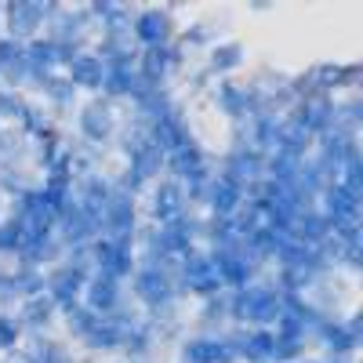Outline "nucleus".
Instances as JSON below:
<instances>
[{
  "label": "nucleus",
  "instance_id": "20",
  "mask_svg": "<svg viewBox=\"0 0 363 363\" xmlns=\"http://www.w3.org/2000/svg\"><path fill=\"white\" fill-rule=\"evenodd\" d=\"M69 84L73 87H102V62H99V55H73L69 58Z\"/></svg>",
  "mask_w": 363,
  "mask_h": 363
},
{
  "label": "nucleus",
  "instance_id": "23",
  "mask_svg": "<svg viewBox=\"0 0 363 363\" xmlns=\"http://www.w3.org/2000/svg\"><path fill=\"white\" fill-rule=\"evenodd\" d=\"M240 62H244V48H240V44H222V48L211 51V69H215V73H229Z\"/></svg>",
  "mask_w": 363,
  "mask_h": 363
},
{
  "label": "nucleus",
  "instance_id": "25",
  "mask_svg": "<svg viewBox=\"0 0 363 363\" xmlns=\"http://www.w3.org/2000/svg\"><path fill=\"white\" fill-rule=\"evenodd\" d=\"M22 359L26 363H66V352L58 349V345H51V342H37Z\"/></svg>",
  "mask_w": 363,
  "mask_h": 363
},
{
  "label": "nucleus",
  "instance_id": "27",
  "mask_svg": "<svg viewBox=\"0 0 363 363\" xmlns=\"http://www.w3.org/2000/svg\"><path fill=\"white\" fill-rule=\"evenodd\" d=\"M124 345H128V356H138V359H142V356L149 352V345H153V330L138 323V327L131 330V335L124 338Z\"/></svg>",
  "mask_w": 363,
  "mask_h": 363
},
{
  "label": "nucleus",
  "instance_id": "21",
  "mask_svg": "<svg viewBox=\"0 0 363 363\" xmlns=\"http://www.w3.org/2000/svg\"><path fill=\"white\" fill-rule=\"evenodd\" d=\"M0 73L8 80H26L29 77V66H26V51L18 40H0Z\"/></svg>",
  "mask_w": 363,
  "mask_h": 363
},
{
  "label": "nucleus",
  "instance_id": "12",
  "mask_svg": "<svg viewBox=\"0 0 363 363\" xmlns=\"http://www.w3.org/2000/svg\"><path fill=\"white\" fill-rule=\"evenodd\" d=\"M211 265H215V272H218V284L233 287V291H244L255 277V262L247 255H215Z\"/></svg>",
  "mask_w": 363,
  "mask_h": 363
},
{
  "label": "nucleus",
  "instance_id": "30",
  "mask_svg": "<svg viewBox=\"0 0 363 363\" xmlns=\"http://www.w3.org/2000/svg\"><path fill=\"white\" fill-rule=\"evenodd\" d=\"M229 313V301L222 298V294H215V298H207V306H203V320L207 323H215V320H222Z\"/></svg>",
  "mask_w": 363,
  "mask_h": 363
},
{
  "label": "nucleus",
  "instance_id": "16",
  "mask_svg": "<svg viewBox=\"0 0 363 363\" xmlns=\"http://www.w3.org/2000/svg\"><path fill=\"white\" fill-rule=\"evenodd\" d=\"M316 335L327 342V349H330V359L327 363H345L352 352H356V345H359V338H352L349 330H345V323H338V320H323L320 327H316Z\"/></svg>",
  "mask_w": 363,
  "mask_h": 363
},
{
  "label": "nucleus",
  "instance_id": "31",
  "mask_svg": "<svg viewBox=\"0 0 363 363\" xmlns=\"http://www.w3.org/2000/svg\"><path fill=\"white\" fill-rule=\"evenodd\" d=\"M18 113H22V99L0 87V116H18Z\"/></svg>",
  "mask_w": 363,
  "mask_h": 363
},
{
  "label": "nucleus",
  "instance_id": "32",
  "mask_svg": "<svg viewBox=\"0 0 363 363\" xmlns=\"http://www.w3.org/2000/svg\"><path fill=\"white\" fill-rule=\"evenodd\" d=\"M306 363H309V359H306Z\"/></svg>",
  "mask_w": 363,
  "mask_h": 363
},
{
  "label": "nucleus",
  "instance_id": "5",
  "mask_svg": "<svg viewBox=\"0 0 363 363\" xmlns=\"http://www.w3.org/2000/svg\"><path fill=\"white\" fill-rule=\"evenodd\" d=\"M323 222H327V229H335V225H356V218H359V196L356 193H349L342 182H330V186L323 189Z\"/></svg>",
  "mask_w": 363,
  "mask_h": 363
},
{
  "label": "nucleus",
  "instance_id": "3",
  "mask_svg": "<svg viewBox=\"0 0 363 363\" xmlns=\"http://www.w3.org/2000/svg\"><path fill=\"white\" fill-rule=\"evenodd\" d=\"M87 284V265H62L58 272L48 277V298L55 309H77L80 306V294Z\"/></svg>",
  "mask_w": 363,
  "mask_h": 363
},
{
  "label": "nucleus",
  "instance_id": "15",
  "mask_svg": "<svg viewBox=\"0 0 363 363\" xmlns=\"http://www.w3.org/2000/svg\"><path fill=\"white\" fill-rule=\"evenodd\" d=\"M182 211H186V193H182V186L174 178H164L153 189V218L160 225H167V222L182 218Z\"/></svg>",
  "mask_w": 363,
  "mask_h": 363
},
{
  "label": "nucleus",
  "instance_id": "22",
  "mask_svg": "<svg viewBox=\"0 0 363 363\" xmlns=\"http://www.w3.org/2000/svg\"><path fill=\"white\" fill-rule=\"evenodd\" d=\"M55 316V306H51V298L48 294H37V298H26V306H22V323L29 330H40L48 327Z\"/></svg>",
  "mask_w": 363,
  "mask_h": 363
},
{
  "label": "nucleus",
  "instance_id": "6",
  "mask_svg": "<svg viewBox=\"0 0 363 363\" xmlns=\"http://www.w3.org/2000/svg\"><path fill=\"white\" fill-rule=\"evenodd\" d=\"M178 62H182V55H178L174 48H167V44L145 48V51L135 58V77H138L142 84H149V87H160L164 77H167Z\"/></svg>",
  "mask_w": 363,
  "mask_h": 363
},
{
  "label": "nucleus",
  "instance_id": "10",
  "mask_svg": "<svg viewBox=\"0 0 363 363\" xmlns=\"http://www.w3.org/2000/svg\"><path fill=\"white\" fill-rule=\"evenodd\" d=\"M182 284H186L189 291H196V294H203V298H215L222 291L215 265H211V258H203V255H186V262H182Z\"/></svg>",
  "mask_w": 363,
  "mask_h": 363
},
{
  "label": "nucleus",
  "instance_id": "7",
  "mask_svg": "<svg viewBox=\"0 0 363 363\" xmlns=\"http://www.w3.org/2000/svg\"><path fill=\"white\" fill-rule=\"evenodd\" d=\"M91 255H95V262H99V277H109V280L128 277L131 265H135L131 262V247L116 244V240H106V236L91 240Z\"/></svg>",
  "mask_w": 363,
  "mask_h": 363
},
{
  "label": "nucleus",
  "instance_id": "13",
  "mask_svg": "<svg viewBox=\"0 0 363 363\" xmlns=\"http://www.w3.org/2000/svg\"><path fill=\"white\" fill-rule=\"evenodd\" d=\"M58 229H62V240H66L69 247H87L91 240L99 236V229L91 225V218L84 215L80 203H73V200L66 203L62 215H58Z\"/></svg>",
  "mask_w": 363,
  "mask_h": 363
},
{
  "label": "nucleus",
  "instance_id": "19",
  "mask_svg": "<svg viewBox=\"0 0 363 363\" xmlns=\"http://www.w3.org/2000/svg\"><path fill=\"white\" fill-rule=\"evenodd\" d=\"M22 51H26V66H29V77L33 80L51 77V69L62 62V55H58V48L51 40H29V48H22Z\"/></svg>",
  "mask_w": 363,
  "mask_h": 363
},
{
  "label": "nucleus",
  "instance_id": "18",
  "mask_svg": "<svg viewBox=\"0 0 363 363\" xmlns=\"http://www.w3.org/2000/svg\"><path fill=\"white\" fill-rule=\"evenodd\" d=\"M80 131H84L87 142H95V145L113 135V113H109V106H106L102 99H95V102L84 106V113H80Z\"/></svg>",
  "mask_w": 363,
  "mask_h": 363
},
{
  "label": "nucleus",
  "instance_id": "9",
  "mask_svg": "<svg viewBox=\"0 0 363 363\" xmlns=\"http://www.w3.org/2000/svg\"><path fill=\"white\" fill-rule=\"evenodd\" d=\"M320 164L327 167V171H338V167H345L352 157H359V149H356V135H349V131H342V128H335L330 124V131H323L320 135Z\"/></svg>",
  "mask_w": 363,
  "mask_h": 363
},
{
  "label": "nucleus",
  "instance_id": "29",
  "mask_svg": "<svg viewBox=\"0 0 363 363\" xmlns=\"http://www.w3.org/2000/svg\"><path fill=\"white\" fill-rule=\"evenodd\" d=\"M15 342H18V323L0 313V349H15Z\"/></svg>",
  "mask_w": 363,
  "mask_h": 363
},
{
  "label": "nucleus",
  "instance_id": "24",
  "mask_svg": "<svg viewBox=\"0 0 363 363\" xmlns=\"http://www.w3.org/2000/svg\"><path fill=\"white\" fill-rule=\"evenodd\" d=\"M40 84H44V95L55 99L58 106H69V102H73V91H77V87H73L69 80H62V77H44Z\"/></svg>",
  "mask_w": 363,
  "mask_h": 363
},
{
  "label": "nucleus",
  "instance_id": "1",
  "mask_svg": "<svg viewBox=\"0 0 363 363\" xmlns=\"http://www.w3.org/2000/svg\"><path fill=\"white\" fill-rule=\"evenodd\" d=\"M280 291L277 287H244L229 298V316L233 320H244V323H277L280 316Z\"/></svg>",
  "mask_w": 363,
  "mask_h": 363
},
{
  "label": "nucleus",
  "instance_id": "17",
  "mask_svg": "<svg viewBox=\"0 0 363 363\" xmlns=\"http://www.w3.org/2000/svg\"><path fill=\"white\" fill-rule=\"evenodd\" d=\"M233 349L225 338H193L182 349V363H233Z\"/></svg>",
  "mask_w": 363,
  "mask_h": 363
},
{
  "label": "nucleus",
  "instance_id": "14",
  "mask_svg": "<svg viewBox=\"0 0 363 363\" xmlns=\"http://www.w3.org/2000/svg\"><path fill=\"white\" fill-rule=\"evenodd\" d=\"M84 298H87L84 309H91L95 316H109L120 309V284L109 277H91L84 284Z\"/></svg>",
  "mask_w": 363,
  "mask_h": 363
},
{
  "label": "nucleus",
  "instance_id": "8",
  "mask_svg": "<svg viewBox=\"0 0 363 363\" xmlns=\"http://www.w3.org/2000/svg\"><path fill=\"white\" fill-rule=\"evenodd\" d=\"M203 196L211 200L215 218H233L236 211H240V203H244V186L222 171V174H215V178L207 182V193H203Z\"/></svg>",
  "mask_w": 363,
  "mask_h": 363
},
{
  "label": "nucleus",
  "instance_id": "4",
  "mask_svg": "<svg viewBox=\"0 0 363 363\" xmlns=\"http://www.w3.org/2000/svg\"><path fill=\"white\" fill-rule=\"evenodd\" d=\"M4 15H8V29H11L8 40H22V37H33L44 18H55L58 8H55V4H29V0H11V4L4 8Z\"/></svg>",
  "mask_w": 363,
  "mask_h": 363
},
{
  "label": "nucleus",
  "instance_id": "28",
  "mask_svg": "<svg viewBox=\"0 0 363 363\" xmlns=\"http://www.w3.org/2000/svg\"><path fill=\"white\" fill-rule=\"evenodd\" d=\"M301 352H306V349H301V342H277V349H272V359H277V363H298Z\"/></svg>",
  "mask_w": 363,
  "mask_h": 363
},
{
  "label": "nucleus",
  "instance_id": "26",
  "mask_svg": "<svg viewBox=\"0 0 363 363\" xmlns=\"http://www.w3.org/2000/svg\"><path fill=\"white\" fill-rule=\"evenodd\" d=\"M95 323H99V316L91 313V309H84V306L69 309V330H73L77 338H87L91 330H95Z\"/></svg>",
  "mask_w": 363,
  "mask_h": 363
},
{
  "label": "nucleus",
  "instance_id": "11",
  "mask_svg": "<svg viewBox=\"0 0 363 363\" xmlns=\"http://www.w3.org/2000/svg\"><path fill=\"white\" fill-rule=\"evenodd\" d=\"M131 33L145 44V48H160L171 40V15L160 11V8H149V11H138L135 22H131Z\"/></svg>",
  "mask_w": 363,
  "mask_h": 363
},
{
  "label": "nucleus",
  "instance_id": "2",
  "mask_svg": "<svg viewBox=\"0 0 363 363\" xmlns=\"http://www.w3.org/2000/svg\"><path fill=\"white\" fill-rule=\"evenodd\" d=\"M135 291H138V298H142L145 306L157 313V316H160V313H167V309L174 306V280H171V272H167V269H157V265L138 269V277H135Z\"/></svg>",
  "mask_w": 363,
  "mask_h": 363
}]
</instances>
